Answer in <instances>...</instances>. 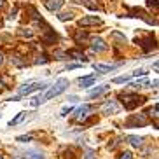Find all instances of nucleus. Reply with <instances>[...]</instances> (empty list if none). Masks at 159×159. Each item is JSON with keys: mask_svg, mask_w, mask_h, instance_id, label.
Wrapping results in <instances>:
<instances>
[{"mask_svg": "<svg viewBox=\"0 0 159 159\" xmlns=\"http://www.w3.org/2000/svg\"><path fill=\"white\" fill-rule=\"evenodd\" d=\"M47 61H49V58H47L46 54H42V56H39L33 63H35V65H44V63H47Z\"/></svg>", "mask_w": 159, "mask_h": 159, "instance_id": "obj_19", "label": "nucleus"}, {"mask_svg": "<svg viewBox=\"0 0 159 159\" xmlns=\"http://www.w3.org/2000/svg\"><path fill=\"white\" fill-rule=\"evenodd\" d=\"M108 88L110 86H100V88H94L89 91V98H94V96H100L102 93H105V91H108Z\"/></svg>", "mask_w": 159, "mask_h": 159, "instance_id": "obj_12", "label": "nucleus"}, {"mask_svg": "<svg viewBox=\"0 0 159 159\" xmlns=\"http://www.w3.org/2000/svg\"><path fill=\"white\" fill-rule=\"evenodd\" d=\"M102 112H103V114H107V116H110V114H117V112H119V105H117L114 100H108V102L103 103Z\"/></svg>", "mask_w": 159, "mask_h": 159, "instance_id": "obj_4", "label": "nucleus"}, {"mask_svg": "<svg viewBox=\"0 0 159 159\" xmlns=\"http://www.w3.org/2000/svg\"><path fill=\"white\" fill-rule=\"evenodd\" d=\"M16 140H18V142H21V143H26V142H30V140H32V135H21V136H18Z\"/></svg>", "mask_w": 159, "mask_h": 159, "instance_id": "obj_23", "label": "nucleus"}, {"mask_svg": "<svg viewBox=\"0 0 159 159\" xmlns=\"http://www.w3.org/2000/svg\"><path fill=\"white\" fill-rule=\"evenodd\" d=\"M19 35H23V37H33V32L30 28H21V32H19Z\"/></svg>", "mask_w": 159, "mask_h": 159, "instance_id": "obj_22", "label": "nucleus"}, {"mask_svg": "<svg viewBox=\"0 0 159 159\" xmlns=\"http://www.w3.org/2000/svg\"><path fill=\"white\" fill-rule=\"evenodd\" d=\"M88 39H89V35H88L86 32H82V30H75V32H74V40H75L77 44L86 42Z\"/></svg>", "mask_w": 159, "mask_h": 159, "instance_id": "obj_10", "label": "nucleus"}, {"mask_svg": "<svg viewBox=\"0 0 159 159\" xmlns=\"http://www.w3.org/2000/svg\"><path fill=\"white\" fill-rule=\"evenodd\" d=\"M54 56H56L58 60H70L66 52H61V51H56V52H54Z\"/></svg>", "mask_w": 159, "mask_h": 159, "instance_id": "obj_25", "label": "nucleus"}, {"mask_svg": "<svg viewBox=\"0 0 159 159\" xmlns=\"http://www.w3.org/2000/svg\"><path fill=\"white\" fill-rule=\"evenodd\" d=\"M65 5V0H46V9L51 12H56Z\"/></svg>", "mask_w": 159, "mask_h": 159, "instance_id": "obj_6", "label": "nucleus"}, {"mask_svg": "<svg viewBox=\"0 0 159 159\" xmlns=\"http://www.w3.org/2000/svg\"><path fill=\"white\" fill-rule=\"evenodd\" d=\"M128 140H129V143L133 145V147H140L142 142H143L140 136H128Z\"/></svg>", "mask_w": 159, "mask_h": 159, "instance_id": "obj_16", "label": "nucleus"}, {"mask_svg": "<svg viewBox=\"0 0 159 159\" xmlns=\"http://www.w3.org/2000/svg\"><path fill=\"white\" fill-rule=\"evenodd\" d=\"M121 98L124 103V108H128V110H133L145 102L143 96H138V94H121Z\"/></svg>", "mask_w": 159, "mask_h": 159, "instance_id": "obj_2", "label": "nucleus"}, {"mask_svg": "<svg viewBox=\"0 0 159 159\" xmlns=\"http://www.w3.org/2000/svg\"><path fill=\"white\" fill-rule=\"evenodd\" d=\"M0 159H2V157H0Z\"/></svg>", "mask_w": 159, "mask_h": 159, "instance_id": "obj_33", "label": "nucleus"}, {"mask_svg": "<svg viewBox=\"0 0 159 159\" xmlns=\"http://www.w3.org/2000/svg\"><path fill=\"white\" fill-rule=\"evenodd\" d=\"M119 65H103V63H94V70L100 72V74H108V72L116 70Z\"/></svg>", "mask_w": 159, "mask_h": 159, "instance_id": "obj_8", "label": "nucleus"}, {"mask_svg": "<svg viewBox=\"0 0 159 159\" xmlns=\"http://www.w3.org/2000/svg\"><path fill=\"white\" fill-rule=\"evenodd\" d=\"M117 159H133V154H131L129 150H124V152H121V154L117 156Z\"/></svg>", "mask_w": 159, "mask_h": 159, "instance_id": "obj_20", "label": "nucleus"}, {"mask_svg": "<svg viewBox=\"0 0 159 159\" xmlns=\"http://www.w3.org/2000/svg\"><path fill=\"white\" fill-rule=\"evenodd\" d=\"M72 18H74L72 12H61V14H58V19H60V21H70Z\"/></svg>", "mask_w": 159, "mask_h": 159, "instance_id": "obj_17", "label": "nucleus"}, {"mask_svg": "<svg viewBox=\"0 0 159 159\" xmlns=\"http://www.w3.org/2000/svg\"><path fill=\"white\" fill-rule=\"evenodd\" d=\"M72 110H74L72 107H63V108H61V116H63V117H65V116H68V114H70Z\"/></svg>", "mask_w": 159, "mask_h": 159, "instance_id": "obj_26", "label": "nucleus"}, {"mask_svg": "<svg viewBox=\"0 0 159 159\" xmlns=\"http://www.w3.org/2000/svg\"><path fill=\"white\" fill-rule=\"evenodd\" d=\"M94 82H96V77H94V75H86V77H80L79 79L80 88H89V86H93Z\"/></svg>", "mask_w": 159, "mask_h": 159, "instance_id": "obj_9", "label": "nucleus"}, {"mask_svg": "<svg viewBox=\"0 0 159 159\" xmlns=\"http://www.w3.org/2000/svg\"><path fill=\"white\" fill-rule=\"evenodd\" d=\"M2 63H4V56H2V54H0V65H2Z\"/></svg>", "mask_w": 159, "mask_h": 159, "instance_id": "obj_32", "label": "nucleus"}, {"mask_svg": "<svg viewBox=\"0 0 159 159\" xmlns=\"http://www.w3.org/2000/svg\"><path fill=\"white\" fill-rule=\"evenodd\" d=\"M4 5H5V0H0V9H2Z\"/></svg>", "mask_w": 159, "mask_h": 159, "instance_id": "obj_31", "label": "nucleus"}, {"mask_svg": "<svg viewBox=\"0 0 159 159\" xmlns=\"http://www.w3.org/2000/svg\"><path fill=\"white\" fill-rule=\"evenodd\" d=\"M0 82H2V84H9L11 79L7 77V75H2V74H0Z\"/></svg>", "mask_w": 159, "mask_h": 159, "instance_id": "obj_27", "label": "nucleus"}, {"mask_svg": "<svg viewBox=\"0 0 159 159\" xmlns=\"http://www.w3.org/2000/svg\"><path fill=\"white\" fill-rule=\"evenodd\" d=\"M19 58H21V56H12V58H11V61H12L14 65H18V66H25V65H26V60H19Z\"/></svg>", "mask_w": 159, "mask_h": 159, "instance_id": "obj_18", "label": "nucleus"}, {"mask_svg": "<svg viewBox=\"0 0 159 159\" xmlns=\"http://www.w3.org/2000/svg\"><path fill=\"white\" fill-rule=\"evenodd\" d=\"M47 88V84L46 82H33V84H25L23 88L19 89V94H30V93H33V91H42V89H46Z\"/></svg>", "mask_w": 159, "mask_h": 159, "instance_id": "obj_3", "label": "nucleus"}, {"mask_svg": "<svg viewBox=\"0 0 159 159\" xmlns=\"http://www.w3.org/2000/svg\"><path fill=\"white\" fill-rule=\"evenodd\" d=\"M80 4H84L88 9H98V2L96 0H82Z\"/></svg>", "mask_w": 159, "mask_h": 159, "instance_id": "obj_15", "label": "nucleus"}, {"mask_svg": "<svg viewBox=\"0 0 159 159\" xmlns=\"http://www.w3.org/2000/svg\"><path fill=\"white\" fill-rule=\"evenodd\" d=\"M79 25L80 26H96V25H102V19L96 16H86L79 19Z\"/></svg>", "mask_w": 159, "mask_h": 159, "instance_id": "obj_5", "label": "nucleus"}, {"mask_svg": "<svg viewBox=\"0 0 159 159\" xmlns=\"http://www.w3.org/2000/svg\"><path fill=\"white\" fill-rule=\"evenodd\" d=\"M66 54H68V56H74L75 60H80V61H84V63L88 61V58H86L84 54H82V52H79V51H68Z\"/></svg>", "mask_w": 159, "mask_h": 159, "instance_id": "obj_14", "label": "nucleus"}, {"mask_svg": "<svg viewBox=\"0 0 159 159\" xmlns=\"http://www.w3.org/2000/svg\"><path fill=\"white\" fill-rule=\"evenodd\" d=\"M25 117H26V112H19V114H18V116H16V117H14V119H12V121H11V122H9V126H11V128H12V126H16V124H19V122L23 121Z\"/></svg>", "mask_w": 159, "mask_h": 159, "instance_id": "obj_13", "label": "nucleus"}, {"mask_svg": "<svg viewBox=\"0 0 159 159\" xmlns=\"http://www.w3.org/2000/svg\"><path fill=\"white\" fill-rule=\"evenodd\" d=\"M128 80H129V75H121V77H116L114 82L116 84H121V82H128Z\"/></svg>", "mask_w": 159, "mask_h": 159, "instance_id": "obj_21", "label": "nucleus"}, {"mask_svg": "<svg viewBox=\"0 0 159 159\" xmlns=\"http://www.w3.org/2000/svg\"><path fill=\"white\" fill-rule=\"evenodd\" d=\"M86 159H93V152H88V154H86Z\"/></svg>", "mask_w": 159, "mask_h": 159, "instance_id": "obj_30", "label": "nucleus"}, {"mask_svg": "<svg viewBox=\"0 0 159 159\" xmlns=\"http://www.w3.org/2000/svg\"><path fill=\"white\" fill-rule=\"evenodd\" d=\"M94 107H91V105H82V107L77 110V119H84L86 116H88V112H91Z\"/></svg>", "mask_w": 159, "mask_h": 159, "instance_id": "obj_11", "label": "nucleus"}, {"mask_svg": "<svg viewBox=\"0 0 159 159\" xmlns=\"http://www.w3.org/2000/svg\"><path fill=\"white\" fill-rule=\"evenodd\" d=\"M91 49H93L94 52H103V51H107L108 49V46L103 42L102 39H94L93 44H91Z\"/></svg>", "mask_w": 159, "mask_h": 159, "instance_id": "obj_7", "label": "nucleus"}, {"mask_svg": "<svg viewBox=\"0 0 159 159\" xmlns=\"http://www.w3.org/2000/svg\"><path fill=\"white\" fill-rule=\"evenodd\" d=\"M150 116H154V117H157V105H154V108H150Z\"/></svg>", "mask_w": 159, "mask_h": 159, "instance_id": "obj_29", "label": "nucleus"}, {"mask_svg": "<svg viewBox=\"0 0 159 159\" xmlns=\"http://www.w3.org/2000/svg\"><path fill=\"white\" fill-rule=\"evenodd\" d=\"M145 74H147V72H145L143 68H140V70H135V72H133V75H135V77H138V75H145Z\"/></svg>", "mask_w": 159, "mask_h": 159, "instance_id": "obj_28", "label": "nucleus"}, {"mask_svg": "<svg viewBox=\"0 0 159 159\" xmlns=\"http://www.w3.org/2000/svg\"><path fill=\"white\" fill-rule=\"evenodd\" d=\"M26 157H28V159H44V156L39 154V152H28V154H26Z\"/></svg>", "mask_w": 159, "mask_h": 159, "instance_id": "obj_24", "label": "nucleus"}, {"mask_svg": "<svg viewBox=\"0 0 159 159\" xmlns=\"http://www.w3.org/2000/svg\"><path fill=\"white\" fill-rule=\"evenodd\" d=\"M70 86V82H68V79H58L56 82H54V86H51L49 88V91H47L44 96H40V100H39V103L42 105V103H46L47 100L54 98V96H58V94H61L63 91H66V88Z\"/></svg>", "mask_w": 159, "mask_h": 159, "instance_id": "obj_1", "label": "nucleus"}]
</instances>
